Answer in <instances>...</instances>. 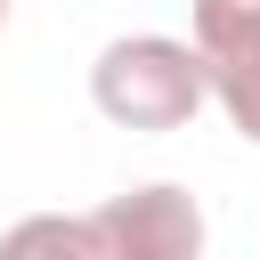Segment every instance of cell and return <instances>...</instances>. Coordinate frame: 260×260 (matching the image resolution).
Here are the masks:
<instances>
[{"label": "cell", "instance_id": "1", "mask_svg": "<svg viewBox=\"0 0 260 260\" xmlns=\"http://www.w3.org/2000/svg\"><path fill=\"white\" fill-rule=\"evenodd\" d=\"M89 106L114 130H179L211 106V65L179 32H122L89 65Z\"/></svg>", "mask_w": 260, "mask_h": 260}, {"label": "cell", "instance_id": "2", "mask_svg": "<svg viewBox=\"0 0 260 260\" xmlns=\"http://www.w3.org/2000/svg\"><path fill=\"white\" fill-rule=\"evenodd\" d=\"M89 236H98V260H203L211 228H203V203L179 187V179H146V187H122L106 195L98 211H81Z\"/></svg>", "mask_w": 260, "mask_h": 260}, {"label": "cell", "instance_id": "3", "mask_svg": "<svg viewBox=\"0 0 260 260\" xmlns=\"http://www.w3.org/2000/svg\"><path fill=\"white\" fill-rule=\"evenodd\" d=\"M195 57L203 65H244L260 57V0H195Z\"/></svg>", "mask_w": 260, "mask_h": 260}, {"label": "cell", "instance_id": "4", "mask_svg": "<svg viewBox=\"0 0 260 260\" xmlns=\"http://www.w3.org/2000/svg\"><path fill=\"white\" fill-rule=\"evenodd\" d=\"M0 260H98V236L81 211H32L0 236Z\"/></svg>", "mask_w": 260, "mask_h": 260}, {"label": "cell", "instance_id": "5", "mask_svg": "<svg viewBox=\"0 0 260 260\" xmlns=\"http://www.w3.org/2000/svg\"><path fill=\"white\" fill-rule=\"evenodd\" d=\"M211 106L236 122V138L260 146V57H244V65H211Z\"/></svg>", "mask_w": 260, "mask_h": 260}, {"label": "cell", "instance_id": "6", "mask_svg": "<svg viewBox=\"0 0 260 260\" xmlns=\"http://www.w3.org/2000/svg\"><path fill=\"white\" fill-rule=\"evenodd\" d=\"M0 32H8V0H0Z\"/></svg>", "mask_w": 260, "mask_h": 260}]
</instances>
